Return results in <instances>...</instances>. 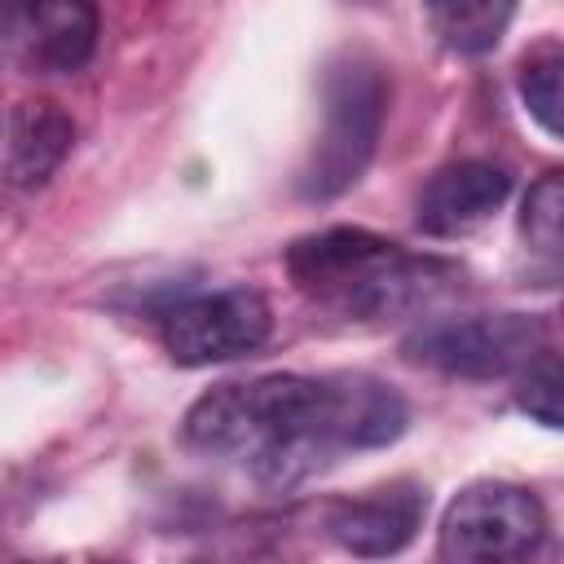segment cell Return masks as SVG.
Wrapping results in <instances>:
<instances>
[{
	"label": "cell",
	"mask_w": 564,
	"mask_h": 564,
	"mask_svg": "<svg viewBox=\"0 0 564 564\" xmlns=\"http://www.w3.org/2000/svg\"><path fill=\"white\" fill-rule=\"evenodd\" d=\"M405 423V401L370 375H264L203 392L185 414V441L264 485H295L339 449L392 445Z\"/></svg>",
	"instance_id": "obj_1"
},
{
	"label": "cell",
	"mask_w": 564,
	"mask_h": 564,
	"mask_svg": "<svg viewBox=\"0 0 564 564\" xmlns=\"http://www.w3.org/2000/svg\"><path fill=\"white\" fill-rule=\"evenodd\" d=\"M286 273L304 295L357 322L414 313L458 278L454 264L436 256H410L397 242L352 225L295 238L286 247Z\"/></svg>",
	"instance_id": "obj_2"
},
{
	"label": "cell",
	"mask_w": 564,
	"mask_h": 564,
	"mask_svg": "<svg viewBox=\"0 0 564 564\" xmlns=\"http://www.w3.org/2000/svg\"><path fill=\"white\" fill-rule=\"evenodd\" d=\"M383 110H388L383 70L361 53H344L326 70V84H322V132L300 172L304 198L322 203L361 181V172L379 145Z\"/></svg>",
	"instance_id": "obj_3"
},
{
	"label": "cell",
	"mask_w": 564,
	"mask_h": 564,
	"mask_svg": "<svg viewBox=\"0 0 564 564\" xmlns=\"http://www.w3.org/2000/svg\"><path fill=\"white\" fill-rule=\"evenodd\" d=\"M546 533L542 502L507 480L467 485L441 516V555L458 564L524 560Z\"/></svg>",
	"instance_id": "obj_4"
},
{
	"label": "cell",
	"mask_w": 564,
	"mask_h": 564,
	"mask_svg": "<svg viewBox=\"0 0 564 564\" xmlns=\"http://www.w3.org/2000/svg\"><path fill=\"white\" fill-rule=\"evenodd\" d=\"M546 348V326L529 313H485L432 322L405 339V357L458 379H502Z\"/></svg>",
	"instance_id": "obj_5"
},
{
	"label": "cell",
	"mask_w": 564,
	"mask_h": 564,
	"mask_svg": "<svg viewBox=\"0 0 564 564\" xmlns=\"http://www.w3.org/2000/svg\"><path fill=\"white\" fill-rule=\"evenodd\" d=\"M159 330L176 366H216L256 352L273 330V313L260 291L225 286L172 304L159 317Z\"/></svg>",
	"instance_id": "obj_6"
},
{
	"label": "cell",
	"mask_w": 564,
	"mask_h": 564,
	"mask_svg": "<svg viewBox=\"0 0 564 564\" xmlns=\"http://www.w3.org/2000/svg\"><path fill=\"white\" fill-rule=\"evenodd\" d=\"M93 0H4L0 48L35 75H70L97 48Z\"/></svg>",
	"instance_id": "obj_7"
},
{
	"label": "cell",
	"mask_w": 564,
	"mask_h": 564,
	"mask_svg": "<svg viewBox=\"0 0 564 564\" xmlns=\"http://www.w3.org/2000/svg\"><path fill=\"white\" fill-rule=\"evenodd\" d=\"M427 511V489L414 480H392L361 498H339L326 507V533L352 555H397L414 542Z\"/></svg>",
	"instance_id": "obj_8"
},
{
	"label": "cell",
	"mask_w": 564,
	"mask_h": 564,
	"mask_svg": "<svg viewBox=\"0 0 564 564\" xmlns=\"http://www.w3.org/2000/svg\"><path fill=\"white\" fill-rule=\"evenodd\" d=\"M507 194H511L507 167L485 163V159H458L432 172V181L419 189L414 225L432 238H458L476 229L480 220H489L507 203Z\"/></svg>",
	"instance_id": "obj_9"
},
{
	"label": "cell",
	"mask_w": 564,
	"mask_h": 564,
	"mask_svg": "<svg viewBox=\"0 0 564 564\" xmlns=\"http://www.w3.org/2000/svg\"><path fill=\"white\" fill-rule=\"evenodd\" d=\"M75 123L53 101H22L9 128V181L13 185H40L57 172V163L70 154Z\"/></svg>",
	"instance_id": "obj_10"
},
{
	"label": "cell",
	"mask_w": 564,
	"mask_h": 564,
	"mask_svg": "<svg viewBox=\"0 0 564 564\" xmlns=\"http://www.w3.org/2000/svg\"><path fill=\"white\" fill-rule=\"evenodd\" d=\"M432 35L463 57H480L498 48L516 18V0H423Z\"/></svg>",
	"instance_id": "obj_11"
},
{
	"label": "cell",
	"mask_w": 564,
	"mask_h": 564,
	"mask_svg": "<svg viewBox=\"0 0 564 564\" xmlns=\"http://www.w3.org/2000/svg\"><path fill=\"white\" fill-rule=\"evenodd\" d=\"M560 70H564V53L555 40H542L520 62V97L546 137H560Z\"/></svg>",
	"instance_id": "obj_12"
},
{
	"label": "cell",
	"mask_w": 564,
	"mask_h": 564,
	"mask_svg": "<svg viewBox=\"0 0 564 564\" xmlns=\"http://www.w3.org/2000/svg\"><path fill=\"white\" fill-rule=\"evenodd\" d=\"M520 234H524V242L538 247L542 256H560V234H564V176H560V172H546V176L524 194Z\"/></svg>",
	"instance_id": "obj_13"
},
{
	"label": "cell",
	"mask_w": 564,
	"mask_h": 564,
	"mask_svg": "<svg viewBox=\"0 0 564 564\" xmlns=\"http://www.w3.org/2000/svg\"><path fill=\"white\" fill-rule=\"evenodd\" d=\"M516 405L529 419H538L542 427H560V361H555V352L542 348L529 366H520Z\"/></svg>",
	"instance_id": "obj_14"
}]
</instances>
